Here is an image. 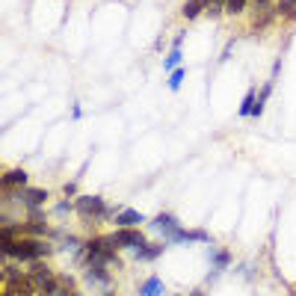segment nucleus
<instances>
[{
	"label": "nucleus",
	"instance_id": "nucleus-8",
	"mask_svg": "<svg viewBox=\"0 0 296 296\" xmlns=\"http://www.w3.org/2000/svg\"><path fill=\"white\" fill-rule=\"evenodd\" d=\"M163 252V243H154V246H142V249H133V255L139 261H148V258H157Z\"/></svg>",
	"mask_w": 296,
	"mask_h": 296
},
{
	"label": "nucleus",
	"instance_id": "nucleus-1",
	"mask_svg": "<svg viewBox=\"0 0 296 296\" xmlns=\"http://www.w3.org/2000/svg\"><path fill=\"white\" fill-rule=\"evenodd\" d=\"M77 211L83 216H89V219H107L110 216V208L104 205L101 196H80L77 199Z\"/></svg>",
	"mask_w": 296,
	"mask_h": 296
},
{
	"label": "nucleus",
	"instance_id": "nucleus-15",
	"mask_svg": "<svg viewBox=\"0 0 296 296\" xmlns=\"http://www.w3.org/2000/svg\"><path fill=\"white\" fill-rule=\"evenodd\" d=\"M213 261H216V267H225V264L231 261V255H228V252H216V255H213Z\"/></svg>",
	"mask_w": 296,
	"mask_h": 296
},
{
	"label": "nucleus",
	"instance_id": "nucleus-2",
	"mask_svg": "<svg viewBox=\"0 0 296 296\" xmlns=\"http://www.w3.org/2000/svg\"><path fill=\"white\" fill-rule=\"evenodd\" d=\"M30 282H33V288H36L39 294H44V296L56 288V282H53L50 270H47V267H42V264H33V267H30Z\"/></svg>",
	"mask_w": 296,
	"mask_h": 296
},
{
	"label": "nucleus",
	"instance_id": "nucleus-6",
	"mask_svg": "<svg viewBox=\"0 0 296 296\" xmlns=\"http://www.w3.org/2000/svg\"><path fill=\"white\" fill-rule=\"evenodd\" d=\"M163 282H160V276H151V279H145V285L139 288V296H163Z\"/></svg>",
	"mask_w": 296,
	"mask_h": 296
},
{
	"label": "nucleus",
	"instance_id": "nucleus-12",
	"mask_svg": "<svg viewBox=\"0 0 296 296\" xmlns=\"http://www.w3.org/2000/svg\"><path fill=\"white\" fill-rule=\"evenodd\" d=\"M246 9V0H225V12H231V15H240Z\"/></svg>",
	"mask_w": 296,
	"mask_h": 296
},
{
	"label": "nucleus",
	"instance_id": "nucleus-5",
	"mask_svg": "<svg viewBox=\"0 0 296 296\" xmlns=\"http://www.w3.org/2000/svg\"><path fill=\"white\" fill-rule=\"evenodd\" d=\"M154 228H157V231H163L166 237H172V234L178 231V222H175V216H169V213H160V216L154 219Z\"/></svg>",
	"mask_w": 296,
	"mask_h": 296
},
{
	"label": "nucleus",
	"instance_id": "nucleus-3",
	"mask_svg": "<svg viewBox=\"0 0 296 296\" xmlns=\"http://www.w3.org/2000/svg\"><path fill=\"white\" fill-rule=\"evenodd\" d=\"M113 240H116V246H127V249H142L145 246V237L136 228H119L113 234Z\"/></svg>",
	"mask_w": 296,
	"mask_h": 296
},
{
	"label": "nucleus",
	"instance_id": "nucleus-16",
	"mask_svg": "<svg viewBox=\"0 0 296 296\" xmlns=\"http://www.w3.org/2000/svg\"><path fill=\"white\" fill-rule=\"evenodd\" d=\"M270 3H273V0H255V9H258V12H261V9H267V6H270Z\"/></svg>",
	"mask_w": 296,
	"mask_h": 296
},
{
	"label": "nucleus",
	"instance_id": "nucleus-17",
	"mask_svg": "<svg viewBox=\"0 0 296 296\" xmlns=\"http://www.w3.org/2000/svg\"><path fill=\"white\" fill-rule=\"evenodd\" d=\"M193 296H205V294H193Z\"/></svg>",
	"mask_w": 296,
	"mask_h": 296
},
{
	"label": "nucleus",
	"instance_id": "nucleus-7",
	"mask_svg": "<svg viewBox=\"0 0 296 296\" xmlns=\"http://www.w3.org/2000/svg\"><path fill=\"white\" fill-rule=\"evenodd\" d=\"M27 184V172L15 169V172H6L3 175V190H12V187H24Z\"/></svg>",
	"mask_w": 296,
	"mask_h": 296
},
{
	"label": "nucleus",
	"instance_id": "nucleus-14",
	"mask_svg": "<svg viewBox=\"0 0 296 296\" xmlns=\"http://www.w3.org/2000/svg\"><path fill=\"white\" fill-rule=\"evenodd\" d=\"M178 62H181V47H172V53L166 56V62H163V65H166V68H175Z\"/></svg>",
	"mask_w": 296,
	"mask_h": 296
},
{
	"label": "nucleus",
	"instance_id": "nucleus-4",
	"mask_svg": "<svg viewBox=\"0 0 296 296\" xmlns=\"http://www.w3.org/2000/svg\"><path fill=\"white\" fill-rule=\"evenodd\" d=\"M142 219H145V216H142L139 211H122V213L116 216V225H119V228H136Z\"/></svg>",
	"mask_w": 296,
	"mask_h": 296
},
{
	"label": "nucleus",
	"instance_id": "nucleus-13",
	"mask_svg": "<svg viewBox=\"0 0 296 296\" xmlns=\"http://www.w3.org/2000/svg\"><path fill=\"white\" fill-rule=\"evenodd\" d=\"M184 77H187V71H184V68H175V71H172V77H169V89H178Z\"/></svg>",
	"mask_w": 296,
	"mask_h": 296
},
{
	"label": "nucleus",
	"instance_id": "nucleus-11",
	"mask_svg": "<svg viewBox=\"0 0 296 296\" xmlns=\"http://www.w3.org/2000/svg\"><path fill=\"white\" fill-rule=\"evenodd\" d=\"M252 104H255V89L246 92V98H243V104H240V116H252Z\"/></svg>",
	"mask_w": 296,
	"mask_h": 296
},
{
	"label": "nucleus",
	"instance_id": "nucleus-10",
	"mask_svg": "<svg viewBox=\"0 0 296 296\" xmlns=\"http://www.w3.org/2000/svg\"><path fill=\"white\" fill-rule=\"evenodd\" d=\"M276 12H279V15H288V18H296V0H282V3L276 6Z\"/></svg>",
	"mask_w": 296,
	"mask_h": 296
},
{
	"label": "nucleus",
	"instance_id": "nucleus-9",
	"mask_svg": "<svg viewBox=\"0 0 296 296\" xmlns=\"http://www.w3.org/2000/svg\"><path fill=\"white\" fill-rule=\"evenodd\" d=\"M202 9H205V0H187V6H184V18H196Z\"/></svg>",
	"mask_w": 296,
	"mask_h": 296
}]
</instances>
